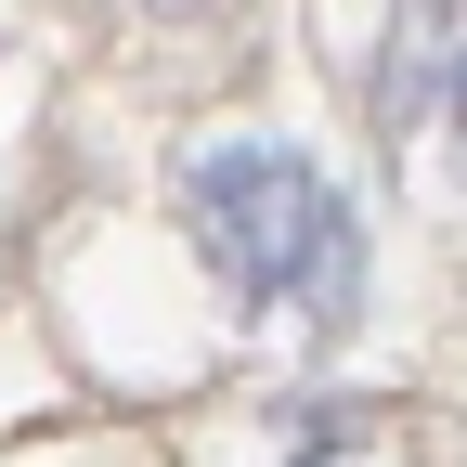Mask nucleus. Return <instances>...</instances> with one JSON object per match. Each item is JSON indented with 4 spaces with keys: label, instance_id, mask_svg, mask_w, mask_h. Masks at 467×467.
Returning a JSON list of instances; mask_svg holds the SVG:
<instances>
[{
    "label": "nucleus",
    "instance_id": "obj_1",
    "mask_svg": "<svg viewBox=\"0 0 467 467\" xmlns=\"http://www.w3.org/2000/svg\"><path fill=\"white\" fill-rule=\"evenodd\" d=\"M182 234L260 325H350L364 312V208L299 143H195L182 156Z\"/></svg>",
    "mask_w": 467,
    "mask_h": 467
},
{
    "label": "nucleus",
    "instance_id": "obj_2",
    "mask_svg": "<svg viewBox=\"0 0 467 467\" xmlns=\"http://www.w3.org/2000/svg\"><path fill=\"white\" fill-rule=\"evenodd\" d=\"M389 104L467 130V0H402L389 14Z\"/></svg>",
    "mask_w": 467,
    "mask_h": 467
},
{
    "label": "nucleus",
    "instance_id": "obj_3",
    "mask_svg": "<svg viewBox=\"0 0 467 467\" xmlns=\"http://www.w3.org/2000/svg\"><path fill=\"white\" fill-rule=\"evenodd\" d=\"M143 14H208V0H143Z\"/></svg>",
    "mask_w": 467,
    "mask_h": 467
}]
</instances>
